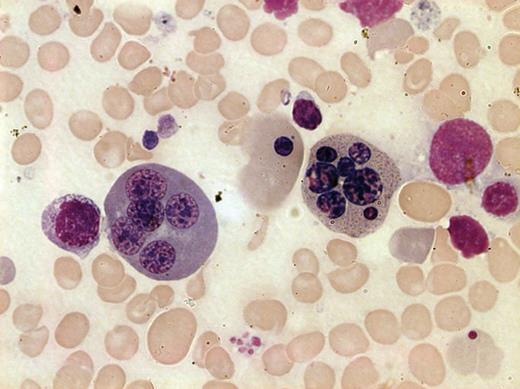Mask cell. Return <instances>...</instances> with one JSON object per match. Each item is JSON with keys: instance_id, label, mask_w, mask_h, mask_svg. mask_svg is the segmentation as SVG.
<instances>
[{"instance_id": "cell-9", "label": "cell", "mask_w": 520, "mask_h": 389, "mask_svg": "<svg viewBox=\"0 0 520 389\" xmlns=\"http://www.w3.org/2000/svg\"><path fill=\"white\" fill-rule=\"evenodd\" d=\"M403 6L402 1H349L341 7L357 15L363 26H374L387 21Z\"/></svg>"}, {"instance_id": "cell-12", "label": "cell", "mask_w": 520, "mask_h": 389, "mask_svg": "<svg viewBox=\"0 0 520 389\" xmlns=\"http://www.w3.org/2000/svg\"><path fill=\"white\" fill-rule=\"evenodd\" d=\"M159 143L158 133L153 130H146L142 137V145L147 150H152Z\"/></svg>"}, {"instance_id": "cell-4", "label": "cell", "mask_w": 520, "mask_h": 389, "mask_svg": "<svg viewBox=\"0 0 520 389\" xmlns=\"http://www.w3.org/2000/svg\"><path fill=\"white\" fill-rule=\"evenodd\" d=\"M493 142L480 124L466 118L444 121L435 131L428 163L440 183L454 187L475 180L489 165Z\"/></svg>"}, {"instance_id": "cell-7", "label": "cell", "mask_w": 520, "mask_h": 389, "mask_svg": "<svg viewBox=\"0 0 520 389\" xmlns=\"http://www.w3.org/2000/svg\"><path fill=\"white\" fill-rule=\"evenodd\" d=\"M433 240V228H401L392 235L389 250L399 261L423 263L429 254Z\"/></svg>"}, {"instance_id": "cell-1", "label": "cell", "mask_w": 520, "mask_h": 389, "mask_svg": "<svg viewBox=\"0 0 520 389\" xmlns=\"http://www.w3.org/2000/svg\"><path fill=\"white\" fill-rule=\"evenodd\" d=\"M109 245L133 269L156 281L195 274L218 240L215 209L188 176L159 163L122 173L105 201Z\"/></svg>"}, {"instance_id": "cell-2", "label": "cell", "mask_w": 520, "mask_h": 389, "mask_svg": "<svg viewBox=\"0 0 520 389\" xmlns=\"http://www.w3.org/2000/svg\"><path fill=\"white\" fill-rule=\"evenodd\" d=\"M402 182L387 153L357 135L337 133L311 147L301 194L327 229L364 238L382 227Z\"/></svg>"}, {"instance_id": "cell-6", "label": "cell", "mask_w": 520, "mask_h": 389, "mask_svg": "<svg viewBox=\"0 0 520 389\" xmlns=\"http://www.w3.org/2000/svg\"><path fill=\"white\" fill-rule=\"evenodd\" d=\"M447 231L452 246L465 259H471L489 251L490 241L486 230L471 216H451Z\"/></svg>"}, {"instance_id": "cell-10", "label": "cell", "mask_w": 520, "mask_h": 389, "mask_svg": "<svg viewBox=\"0 0 520 389\" xmlns=\"http://www.w3.org/2000/svg\"><path fill=\"white\" fill-rule=\"evenodd\" d=\"M292 119L299 127L308 131H314L321 125V111L307 91H301L297 95L292 108Z\"/></svg>"}, {"instance_id": "cell-8", "label": "cell", "mask_w": 520, "mask_h": 389, "mask_svg": "<svg viewBox=\"0 0 520 389\" xmlns=\"http://www.w3.org/2000/svg\"><path fill=\"white\" fill-rule=\"evenodd\" d=\"M481 207L489 215L506 219L519 210V186L510 179L489 183L481 196Z\"/></svg>"}, {"instance_id": "cell-11", "label": "cell", "mask_w": 520, "mask_h": 389, "mask_svg": "<svg viewBox=\"0 0 520 389\" xmlns=\"http://www.w3.org/2000/svg\"><path fill=\"white\" fill-rule=\"evenodd\" d=\"M177 130V125L174 118L170 115H164L159 119L158 134L166 138V132L168 137L174 134Z\"/></svg>"}, {"instance_id": "cell-5", "label": "cell", "mask_w": 520, "mask_h": 389, "mask_svg": "<svg viewBox=\"0 0 520 389\" xmlns=\"http://www.w3.org/2000/svg\"><path fill=\"white\" fill-rule=\"evenodd\" d=\"M41 228L54 245L85 259L100 242L101 211L87 196L65 194L45 207Z\"/></svg>"}, {"instance_id": "cell-3", "label": "cell", "mask_w": 520, "mask_h": 389, "mask_svg": "<svg viewBox=\"0 0 520 389\" xmlns=\"http://www.w3.org/2000/svg\"><path fill=\"white\" fill-rule=\"evenodd\" d=\"M244 172L276 190L280 204L292 190L304 156L302 138L290 120L279 113L251 118L244 129Z\"/></svg>"}]
</instances>
